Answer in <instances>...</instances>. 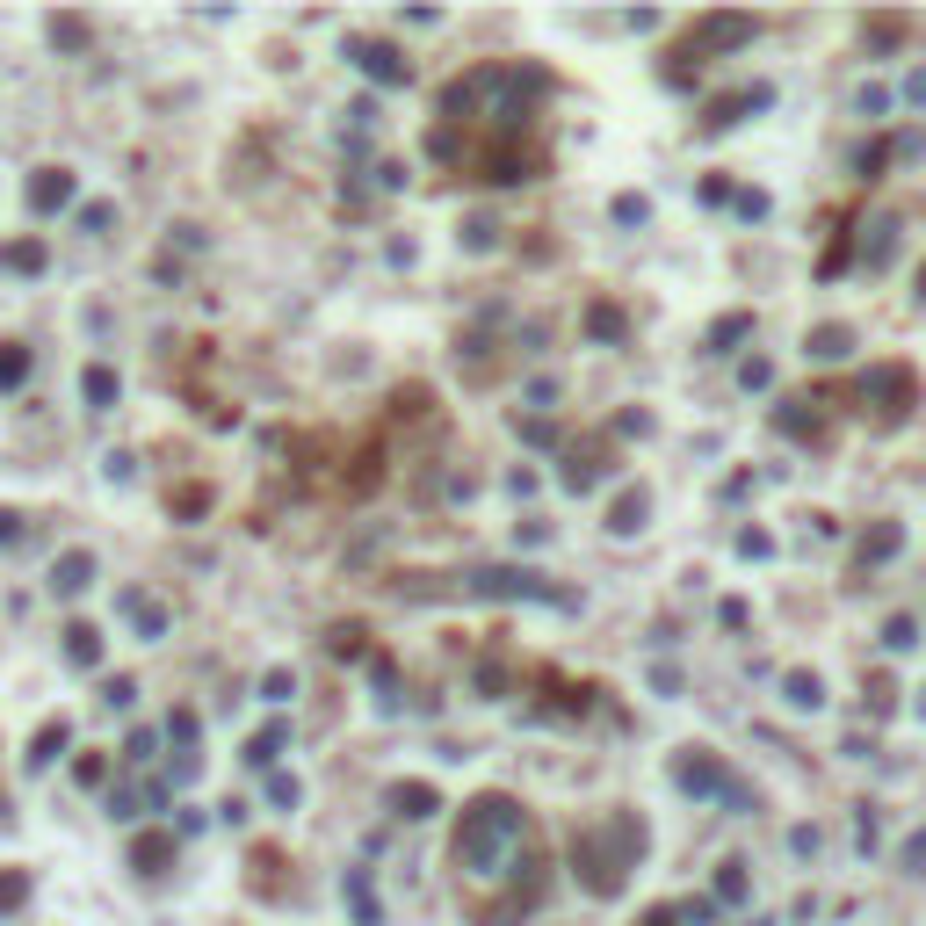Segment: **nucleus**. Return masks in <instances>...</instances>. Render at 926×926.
<instances>
[{"mask_svg": "<svg viewBox=\"0 0 926 926\" xmlns=\"http://www.w3.org/2000/svg\"><path fill=\"white\" fill-rule=\"evenodd\" d=\"M80 391H87V406H95V413H102V406H116V369H109V362H95V369L80 377Z\"/></svg>", "mask_w": 926, "mask_h": 926, "instance_id": "24", "label": "nucleus"}, {"mask_svg": "<svg viewBox=\"0 0 926 926\" xmlns=\"http://www.w3.org/2000/svg\"><path fill=\"white\" fill-rule=\"evenodd\" d=\"M427 413H435V391L427 384H398L391 391V420H427Z\"/></svg>", "mask_w": 926, "mask_h": 926, "instance_id": "17", "label": "nucleus"}, {"mask_svg": "<svg viewBox=\"0 0 926 926\" xmlns=\"http://www.w3.org/2000/svg\"><path fill=\"white\" fill-rule=\"evenodd\" d=\"M738 384H746V391H767V384H775V362H767V355H753L746 369H738Z\"/></svg>", "mask_w": 926, "mask_h": 926, "instance_id": "33", "label": "nucleus"}, {"mask_svg": "<svg viewBox=\"0 0 926 926\" xmlns=\"http://www.w3.org/2000/svg\"><path fill=\"white\" fill-rule=\"evenodd\" d=\"M673 782H681L688 796H717V804H738V811H760V796L731 775V767L717 760V753H702V746H688L681 760H673Z\"/></svg>", "mask_w": 926, "mask_h": 926, "instance_id": "3", "label": "nucleus"}, {"mask_svg": "<svg viewBox=\"0 0 926 926\" xmlns=\"http://www.w3.org/2000/svg\"><path fill=\"white\" fill-rule=\"evenodd\" d=\"M478 695H507V666H500V659L478 666Z\"/></svg>", "mask_w": 926, "mask_h": 926, "instance_id": "36", "label": "nucleus"}, {"mask_svg": "<svg viewBox=\"0 0 926 926\" xmlns=\"http://www.w3.org/2000/svg\"><path fill=\"white\" fill-rule=\"evenodd\" d=\"M66 659L73 666H95L102 659V630L95 623H66Z\"/></svg>", "mask_w": 926, "mask_h": 926, "instance_id": "19", "label": "nucleus"}, {"mask_svg": "<svg viewBox=\"0 0 926 926\" xmlns=\"http://www.w3.org/2000/svg\"><path fill=\"white\" fill-rule=\"evenodd\" d=\"M847 348H854V333H847V326H811V341H804L811 362H840Z\"/></svg>", "mask_w": 926, "mask_h": 926, "instance_id": "15", "label": "nucleus"}, {"mask_svg": "<svg viewBox=\"0 0 926 926\" xmlns=\"http://www.w3.org/2000/svg\"><path fill=\"white\" fill-rule=\"evenodd\" d=\"M478 174H485V181H536V174H543V152L521 145V138H492V145L478 152Z\"/></svg>", "mask_w": 926, "mask_h": 926, "instance_id": "6", "label": "nucleus"}, {"mask_svg": "<svg viewBox=\"0 0 926 926\" xmlns=\"http://www.w3.org/2000/svg\"><path fill=\"white\" fill-rule=\"evenodd\" d=\"M644 926H681V905H652V912H644Z\"/></svg>", "mask_w": 926, "mask_h": 926, "instance_id": "48", "label": "nucleus"}, {"mask_svg": "<svg viewBox=\"0 0 926 926\" xmlns=\"http://www.w3.org/2000/svg\"><path fill=\"white\" fill-rule=\"evenodd\" d=\"M283 738H290V724H268V731H254V746H246V760H254V767H275V753H283Z\"/></svg>", "mask_w": 926, "mask_h": 926, "instance_id": "27", "label": "nucleus"}, {"mask_svg": "<svg viewBox=\"0 0 926 926\" xmlns=\"http://www.w3.org/2000/svg\"><path fill=\"white\" fill-rule=\"evenodd\" d=\"M615 225H644V196H615Z\"/></svg>", "mask_w": 926, "mask_h": 926, "instance_id": "43", "label": "nucleus"}, {"mask_svg": "<svg viewBox=\"0 0 926 926\" xmlns=\"http://www.w3.org/2000/svg\"><path fill=\"white\" fill-rule=\"evenodd\" d=\"M290 695H297L290 673H268V681H261V702H290Z\"/></svg>", "mask_w": 926, "mask_h": 926, "instance_id": "41", "label": "nucleus"}, {"mask_svg": "<svg viewBox=\"0 0 926 926\" xmlns=\"http://www.w3.org/2000/svg\"><path fill=\"white\" fill-rule=\"evenodd\" d=\"M167 861H174V832H138L131 840V869L138 876H167Z\"/></svg>", "mask_w": 926, "mask_h": 926, "instance_id": "9", "label": "nucleus"}, {"mask_svg": "<svg viewBox=\"0 0 926 926\" xmlns=\"http://www.w3.org/2000/svg\"><path fill=\"white\" fill-rule=\"evenodd\" d=\"M44 239H8V246H0V268H15V275H44Z\"/></svg>", "mask_w": 926, "mask_h": 926, "instance_id": "13", "label": "nucleus"}, {"mask_svg": "<svg viewBox=\"0 0 926 926\" xmlns=\"http://www.w3.org/2000/svg\"><path fill=\"white\" fill-rule=\"evenodd\" d=\"M131 695H138V681H123V673H116V681L102 688V702H109V709H131Z\"/></svg>", "mask_w": 926, "mask_h": 926, "instance_id": "42", "label": "nucleus"}, {"mask_svg": "<svg viewBox=\"0 0 926 926\" xmlns=\"http://www.w3.org/2000/svg\"><path fill=\"white\" fill-rule=\"evenodd\" d=\"M586 333H594V341H623V333H630V319H623V312H615V304L601 297V304H586Z\"/></svg>", "mask_w": 926, "mask_h": 926, "instance_id": "20", "label": "nucleus"}, {"mask_svg": "<svg viewBox=\"0 0 926 926\" xmlns=\"http://www.w3.org/2000/svg\"><path fill=\"white\" fill-rule=\"evenodd\" d=\"M73 203V174L66 167H44L37 181H29V210H66Z\"/></svg>", "mask_w": 926, "mask_h": 926, "instance_id": "10", "label": "nucleus"}, {"mask_svg": "<svg viewBox=\"0 0 926 926\" xmlns=\"http://www.w3.org/2000/svg\"><path fill=\"white\" fill-rule=\"evenodd\" d=\"M449 854H456V876L471 883V890L514 876V861L529 854V811H521L514 796L485 789L478 804H463V825H456V847Z\"/></svg>", "mask_w": 926, "mask_h": 926, "instance_id": "1", "label": "nucleus"}, {"mask_svg": "<svg viewBox=\"0 0 926 926\" xmlns=\"http://www.w3.org/2000/svg\"><path fill=\"white\" fill-rule=\"evenodd\" d=\"M919 297H926V261H919Z\"/></svg>", "mask_w": 926, "mask_h": 926, "instance_id": "49", "label": "nucleus"}, {"mask_svg": "<svg viewBox=\"0 0 926 926\" xmlns=\"http://www.w3.org/2000/svg\"><path fill=\"white\" fill-rule=\"evenodd\" d=\"M210 507V485H181L174 492V514H203Z\"/></svg>", "mask_w": 926, "mask_h": 926, "instance_id": "35", "label": "nucleus"}, {"mask_svg": "<svg viewBox=\"0 0 926 926\" xmlns=\"http://www.w3.org/2000/svg\"><path fill=\"white\" fill-rule=\"evenodd\" d=\"M767 550H775L767 529H738V558H767Z\"/></svg>", "mask_w": 926, "mask_h": 926, "instance_id": "34", "label": "nucleus"}, {"mask_svg": "<svg viewBox=\"0 0 926 926\" xmlns=\"http://www.w3.org/2000/svg\"><path fill=\"white\" fill-rule=\"evenodd\" d=\"M746 890H753L746 861H724V869H717V905H746Z\"/></svg>", "mask_w": 926, "mask_h": 926, "instance_id": "25", "label": "nucleus"}, {"mask_svg": "<svg viewBox=\"0 0 926 926\" xmlns=\"http://www.w3.org/2000/svg\"><path fill=\"white\" fill-rule=\"evenodd\" d=\"M22 369H29V348L22 341H0V384H22Z\"/></svg>", "mask_w": 926, "mask_h": 926, "instance_id": "30", "label": "nucleus"}, {"mask_svg": "<svg viewBox=\"0 0 926 926\" xmlns=\"http://www.w3.org/2000/svg\"><path fill=\"white\" fill-rule=\"evenodd\" d=\"M51 37H58V44H73V51H80V44H87V22H80V15H66V22H51Z\"/></svg>", "mask_w": 926, "mask_h": 926, "instance_id": "40", "label": "nucleus"}, {"mask_svg": "<svg viewBox=\"0 0 926 926\" xmlns=\"http://www.w3.org/2000/svg\"><path fill=\"white\" fill-rule=\"evenodd\" d=\"M22 898H29V876H22V869H15V876H0V912H15Z\"/></svg>", "mask_w": 926, "mask_h": 926, "instance_id": "37", "label": "nucleus"}, {"mask_svg": "<svg viewBox=\"0 0 926 926\" xmlns=\"http://www.w3.org/2000/svg\"><path fill=\"white\" fill-rule=\"evenodd\" d=\"M73 775H80V782H87V789H95V782H102V775H109V760H102V753H87V760H80V767H73Z\"/></svg>", "mask_w": 926, "mask_h": 926, "instance_id": "47", "label": "nucleus"}, {"mask_svg": "<svg viewBox=\"0 0 926 926\" xmlns=\"http://www.w3.org/2000/svg\"><path fill=\"white\" fill-rule=\"evenodd\" d=\"M782 702L789 709H818L825 702V681H818L811 666H796V673H782Z\"/></svg>", "mask_w": 926, "mask_h": 926, "instance_id": "12", "label": "nucleus"}, {"mask_svg": "<svg viewBox=\"0 0 926 926\" xmlns=\"http://www.w3.org/2000/svg\"><path fill=\"white\" fill-rule=\"evenodd\" d=\"M268 804H283V811H297V775H268Z\"/></svg>", "mask_w": 926, "mask_h": 926, "instance_id": "38", "label": "nucleus"}, {"mask_svg": "<svg viewBox=\"0 0 926 926\" xmlns=\"http://www.w3.org/2000/svg\"><path fill=\"white\" fill-rule=\"evenodd\" d=\"M767 102V87H746V95H724L717 109H709L702 123H709V131H724V123H738V116H746V109H760Z\"/></svg>", "mask_w": 926, "mask_h": 926, "instance_id": "18", "label": "nucleus"}, {"mask_svg": "<svg viewBox=\"0 0 926 926\" xmlns=\"http://www.w3.org/2000/svg\"><path fill=\"white\" fill-rule=\"evenodd\" d=\"M746 333H753V312H731V319H717V326H709V355H731L738 341H746Z\"/></svg>", "mask_w": 926, "mask_h": 926, "instance_id": "21", "label": "nucleus"}, {"mask_svg": "<svg viewBox=\"0 0 926 926\" xmlns=\"http://www.w3.org/2000/svg\"><path fill=\"white\" fill-rule=\"evenodd\" d=\"M753 29H760L753 15H702V22H695V37H688V51H681V66H688V58L702 66V51H731V44H746Z\"/></svg>", "mask_w": 926, "mask_h": 926, "instance_id": "7", "label": "nucleus"}, {"mask_svg": "<svg viewBox=\"0 0 926 926\" xmlns=\"http://www.w3.org/2000/svg\"><path fill=\"white\" fill-rule=\"evenodd\" d=\"M644 514H652V500H644V485H630L623 500L608 507V529H615V536H637V529H644Z\"/></svg>", "mask_w": 926, "mask_h": 926, "instance_id": "11", "label": "nucleus"}, {"mask_svg": "<svg viewBox=\"0 0 926 926\" xmlns=\"http://www.w3.org/2000/svg\"><path fill=\"white\" fill-rule=\"evenodd\" d=\"M861 398H876V420H905L912 413V398H919V384L905 377L898 362H883V369H861V384H854Z\"/></svg>", "mask_w": 926, "mask_h": 926, "instance_id": "4", "label": "nucleus"}, {"mask_svg": "<svg viewBox=\"0 0 926 926\" xmlns=\"http://www.w3.org/2000/svg\"><path fill=\"white\" fill-rule=\"evenodd\" d=\"M123 615L145 630V637H167V608L160 601H145V594H123Z\"/></svg>", "mask_w": 926, "mask_h": 926, "instance_id": "22", "label": "nucleus"}, {"mask_svg": "<svg viewBox=\"0 0 926 926\" xmlns=\"http://www.w3.org/2000/svg\"><path fill=\"white\" fill-rule=\"evenodd\" d=\"M912 644H919V623H912V615H890V623H883V652H912Z\"/></svg>", "mask_w": 926, "mask_h": 926, "instance_id": "29", "label": "nucleus"}, {"mask_svg": "<svg viewBox=\"0 0 926 926\" xmlns=\"http://www.w3.org/2000/svg\"><path fill=\"white\" fill-rule=\"evenodd\" d=\"M898 95H905V102H912V109H926V66H912V73H905V80H898Z\"/></svg>", "mask_w": 926, "mask_h": 926, "instance_id": "39", "label": "nucleus"}, {"mask_svg": "<svg viewBox=\"0 0 926 926\" xmlns=\"http://www.w3.org/2000/svg\"><path fill=\"white\" fill-rule=\"evenodd\" d=\"M890 152H898V160H926V131H905V138L890 145Z\"/></svg>", "mask_w": 926, "mask_h": 926, "instance_id": "45", "label": "nucleus"}, {"mask_svg": "<svg viewBox=\"0 0 926 926\" xmlns=\"http://www.w3.org/2000/svg\"><path fill=\"white\" fill-rule=\"evenodd\" d=\"M66 738H73V731H66V717L44 724V731H37V746H29V767H51L58 753H66Z\"/></svg>", "mask_w": 926, "mask_h": 926, "instance_id": "26", "label": "nucleus"}, {"mask_svg": "<svg viewBox=\"0 0 926 926\" xmlns=\"http://www.w3.org/2000/svg\"><path fill=\"white\" fill-rule=\"evenodd\" d=\"M775 427H789V435H818V413H811V398H789V406L775 413Z\"/></svg>", "mask_w": 926, "mask_h": 926, "instance_id": "28", "label": "nucleus"}, {"mask_svg": "<svg viewBox=\"0 0 926 926\" xmlns=\"http://www.w3.org/2000/svg\"><path fill=\"white\" fill-rule=\"evenodd\" d=\"M87 579H95V558H87V550H66V558L51 565V586H58V594H80Z\"/></svg>", "mask_w": 926, "mask_h": 926, "instance_id": "14", "label": "nucleus"}, {"mask_svg": "<svg viewBox=\"0 0 926 926\" xmlns=\"http://www.w3.org/2000/svg\"><path fill=\"white\" fill-rule=\"evenodd\" d=\"M898 869H905V876H926V825H919L912 840L898 847Z\"/></svg>", "mask_w": 926, "mask_h": 926, "instance_id": "31", "label": "nucleus"}, {"mask_svg": "<svg viewBox=\"0 0 926 926\" xmlns=\"http://www.w3.org/2000/svg\"><path fill=\"white\" fill-rule=\"evenodd\" d=\"M391 811L398 818H435V789H427V782H398L391 789Z\"/></svg>", "mask_w": 926, "mask_h": 926, "instance_id": "16", "label": "nucleus"}, {"mask_svg": "<svg viewBox=\"0 0 926 926\" xmlns=\"http://www.w3.org/2000/svg\"><path fill=\"white\" fill-rule=\"evenodd\" d=\"M326 652H333V659H362V630H355V623H341V630L326 637Z\"/></svg>", "mask_w": 926, "mask_h": 926, "instance_id": "32", "label": "nucleus"}, {"mask_svg": "<svg viewBox=\"0 0 926 926\" xmlns=\"http://www.w3.org/2000/svg\"><path fill=\"white\" fill-rule=\"evenodd\" d=\"M890 37H905V22H890V15H869V44H890Z\"/></svg>", "mask_w": 926, "mask_h": 926, "instance_id": "44", "label": "nucleus"}, {"mask_svg": "<svg viewBox=\"0 0 926 926\" xmlns=\"http://www.w3.org/2000/svg\"><path fill=\"white\" fill-rule=\"evenodd\" d=\"M905 550V529L898 521H869L861 529V543H854V565H883V558H898Z\"/></svg>", "mask_w": 926, "mask_h": 926, "instance_id": "8", "label": "nucleus"}, {"mask_svg": "<svg viewBox=\"0 0 926 926\" xmlns=\"http://www.w3.org/2000/svg\"><path fill=\"white\" fill-rule=\"evenodd\" d=\"M565 485H572V492H594V485H601V456H594V449H572V456H565Z\"/></svg>", "mask_w": 926, "mask_h": 926, "instance_id": "23", "label": "nucleus"}, {"mask_svg": "<svg viewBox=\"0 0 926 926\" xmlns=\"http://www.w3.org/2000/svg\"><path fill=\"white\" fill-rule=\"evenodd\" d=\"M919 717H926V688H919Z\"/></svg>", "mask_w": 926, "mask_h": 926, "instance_id": "50", "label": "nucleus"}, {"mask_svg": "<svg viewBox=\"0 0 926 926\" xmlns=\"http://www.w3.org/2000/svg\"><path fill=\"white\" fill-rule=\"evenodd\" d=\"M637 854H644V825L630 811H608L601 825H579L572 832V869H579V883L594 890V898H615V890L630 883Z\"/></svg>", "mask_w": 926, "mask_h": 926, "instance_id": "2", "label": "nucleus"}, {"mask_svg": "<svg viewBox=\"0 0 926 926\" xmlns=\"http://www.w3.org/2000/svg\"><path fill=\"white\" fill-rule=\"evenodd\" d=\"M123 760H131V767H145V760H152V731H131V746H123Z\"/></svg>", "mask_w": 926, "mask_h": 926, "instance_id": "46", "label": "nucleus"}, {"mask_svg": "<svg viewBox=\"0 0 926 926\" xmlns=\"http://www.w3.org/2000/svg\"><path fill=\"white\" fill-rule=\"evenodd\" d=\"M348 66L369 73L377 87H406L413 80V58L398 51V44H377V37H348Z\"/></svg>", "mask_w": 926, "mask_h": 926, "instance_id": "5", "label": "nucleus"}]
</instances>
